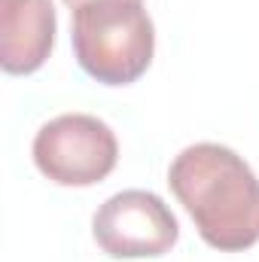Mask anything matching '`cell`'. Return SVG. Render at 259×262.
<instances>
[{"label": "cell", "mask_w": 259, "mask_h": 262, "mask_svg": "<svg viewBox=\"0 0 259 262\" xmlns=\"http://www.w3.org/2000/svg\"><path fill=\"white\" fill-rule=\"evenodd\" d=\"M168 186L210 247L238 253L259 241V180L235 149L186 146L168 168Z\"/></svg>", "instance_id": "cell-1"}, {"label": "cell", "mask_w": 259, "mask_h": 262, "mask_svg": "<svg viewBox=\"0 0 259 262\" xmlns=\"http://www.w3.org/2000/svg\"><path fill=\"white\" fill-rule=\"evenodd\" d=\"M73 55L104 85H128L146 73L156 28L140 0H89L73 9Z\"/></svg>", "instance_id": "cell-2"}, {"label": "cell", "mask_w": 259, "mask_h": 262, "mask_svg": "<svg viewBox=\"0 0 259 262\" xmlns=\"http://www.w3.org/2000/svg\"><path fill=\"white\" fill-rule=\"evenodd\" d=\"M119 159L116 134L89 113H64L34 137V165L58 186H95Z\"/></svg>", "instance_id": "cell-3"}, {"label": "cell", "mask_w": 259, "mask_h": 262, "mask_svg": "<svg viewBox=\"0 0 259 262\" xmlns=\"http://www.w3.org/2000/svg\"><path fill=\"white\" fill-rule=\"evenodd\" d=\"M92 235L98 247L113 259H140L168 253L180 226L171 207L146 189H125L110 195L92 220Z\"/></svg>", "instance_id": "cell-4"}, {"label": "cell", "mask_w": 259, "mask_h": 262, "mask_svg": "<svg viewBox=\"0 0 259 262\" xmlns=\"http://www.w3.org/2000/svg\"><path fill=\"white\" fill-rule=\"evenodd\" d=\"M52 0H0V64L12 76H28L46 64L55 46Z\"/></svg>", "instance_id": "cell-5"}, {"label": "cell", "mask_w": 259, "mask_h": 262, "mask_svg": "<svg viewBox=\"0 0 259 262\" xmlns=\"http://www.w3.org/2000/svg\"><path fill=\"white\" fill-rule=\"evenodd\" d=\"M67 6H70V9H76V6H82V3H89V0H64Z\"/></svg>", "instance_id": "cell-6"}]
</instances>
